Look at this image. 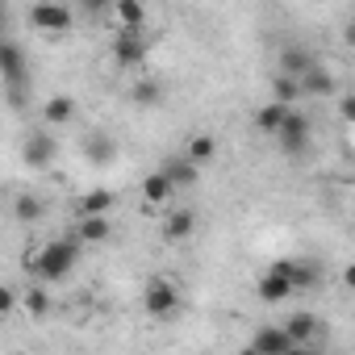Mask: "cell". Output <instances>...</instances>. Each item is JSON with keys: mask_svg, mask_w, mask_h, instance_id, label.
<instances>
[{"mask_svg": "<svg viewBox=\"0 0 355 355\" xmlns=\"http://www.w3.org/2000/svg\"><path fill=\"white\" fill-rule=\"evenodd\" d=\"M76 259H80V239H55V243H46L30 255V272H34V280L55 284V280L71 276Z\"/></svg>", "mask_w": 355, "mask_h": 355, "instance_id": "6da1fadb", "label": "cell"}, {"mask_svg": "<svg viewBox=\"0 0 355 355\" xmlns=\"http://www.w3.org/2000/svg\"><path fill=\"white\" fill-rule=\"evenodd\" d=\"M0 76H5L9 109H26V96H30V71H26V51L17 46V38H5V42H0Z\"/></svg>", "mask_w": 355, "mask_h": 355, "instance_id": "7a4b0ae2", "label": "cell"}, {"mask_svg": "<svg viewBox=\"0 0 355 355\" xmlns=\"http://www.w3.org/2000/svg\"><path fill=\"white\" fill-rule=\"evenodd\" d=\"M26 17H30V26H34L38 34H46V38H59V34H67V30H71V21H76L67 5H34Z\"/></svg>", "mask_w": 355, "mask_h": 355, "instance_id": "3957f363", "label": "cell"}, {"mask_svg": "<svg viewBox=\"0 0 355 355\" xmlns=\"http://www.w3.org/2000/svg\"><path fill=\"white\" fill-rule=\"evenodd\" d=\"M142 305L150 318H171L175 309H180V288H175L171 280H150L146 293H142Z\"/></svg>", "mask_w": 355, "mask_h": 355, "instance_id": "277c9868", "label": "cell"}, {"mask_svg": "<svg viewBox=\"0 0 355 355\" xmlns=\"http://www.w3.org/2000/svg\"><path fill=\"white\" fill-rule=\"evenodd\" d=\"M146 51H150V42H146L142 30H117V38H113V59H117L121 67H142V63H146Z\"/></svg>", "mask_w": 355, "mask_h": 355, "instance_id": "5b68a950", "label": "cell"}, {"mask_svg": "<svg viewBox=\"0 0 355 355\" xmlns=\"http://www.w3.org/2000/svg\"><path fill=\"white\" fill-rule=\"evenodd\" d=\"M297 293V284H293V276H288V259H276L263 276H259V297L268 301V305H276V301H284V297H293Z\"/></svg>", "mask_w": 355, "mask_h": 355, "instance_id": "8992f818", "label": "cell"}, {"mask_svg": "<svg viewBox=\"0 0 355 355\" xmlns=\"http://www.w3.org/2000/svg\"><path fill=\"white\" fill-rule=\"evenodd\" d=\"M309 134H313V121L305 117V113H288V121H284V130L276 134V142L284 146V155H301L305 146H309Z\"/></svg>", "mask_w": 355, "mask_h": 355, "instance_id": "52a82bcc", "label": "cell"}, {"mask_svg": "<svg viewBox=\"0 0 355 355\" xmlns=\"http://www.w3.org/2000/svg\"><path fill=\"white\" fill-rule=\"evenodd\" d=\"M313 67H322V63H318V55H313L309 46H297V42H293V46H284V51H280V76H288V80H297V84H301Z\"/></svg>", "mask_w": 355, "mask_h": 355, "instance_id": "ba28073f", "label": "cell"}, {"mask_svg": "<svg viewBox=\"0 0 355 355\" xmlns=\"http://www.w3.org/2000/svg\"><path fill=\"white\" fill-rule=\"evenodd\" d=\"M21 155H26V163H34V167H51V163H55V155H59V142H55V134H51V130H34V134L26 138Z\"/></svg>", "mask_w": 355, "mask_h": 355, "instance_id": "9c48e42d", "label": "cell"}, {"mask_svg": "<svg viewBox=\"0 0 355 355\" xmlns=\"http://www.w3.org/2000/svg\"><path fill=\"white\" fill-rule=\"evenodd\" d=\"M297 343L284 334V326H259L255 334H251V351L255 355H288Z\"/></svg>", "mask_w": 355, "mask_h": 355, "instance_id": "30bf717a", "label": "cell"}, {"mask_svg": "<svg viewBox=\"0 0 355 355\" xmlns=\"http://www.w3.org/2000/svg\"><path fill=\"white\" fill-rule=\"evenodd\" d=\"M159 171L175 184V193H180V189H193V184L201 180V167H197L189 155H171V159H163V163H159Z\"/></svg>", "mask_w": 355, "mask_h": 355, "instance_id": "8fae6325", "label": "cell"}, {"mask_svg": "<svg viewBox=\"0 0 355 355\" xmlns=\"http://www.w3.org/2000/svg\"><path fill=\"white\" fill-rule=\"evenodd\" d=\"M318 330H322V322H318V318H313L309 309H297V313H293V318L284 322V334H288V338H293L297 347H309V338H313Z\"/></svg>", "mask_w": 355, "mask_h": 355, "instance_id": "7c38bea8", "label": "cell"}, {"mask_svg": "<svg viewBox=\"0 0 355 355\" xmlns=\"http://www.w3.org/2000/svg\"><path fill=\"white\" fill-rule=\"evenodd\" d=\"M193 230H197V214L193 209H171L167 222H163V239L167 243H184Z\"/></svg>", "mask_w": 355, "mask_h": 355, "instance_id": "4fadbf2b", "label": "cell"}, {"mask_svg": "<svg viewBox=\"0 0 355 355\" xmlns=\"http://www.w3.org/2000/svg\"><path fill=\"white\" fill-rule=\"evenodd\" d=\"M288 113H293V105H280V101H268L259 113H255V125H259V134H280L284 130V121H288Z\"/></svg>", "mask_w": 355, "mask_h": 355, "instance_id": "5bb4252c", "label": "cell"}, {"mask_svg": "<svg viewBox=\"0 0 355 355\" xmlns=\"http://www.w3.org/2000/svg\"><path fill=\"white\" fill-rule=\"evenodd\" d=\"M142 197H146L150 205H167V201L175 197V184H171L167 175H163V171L155 167V171L146 175V180H142Z\"/></svg>", "mask_w": 355, "mask_h": 355, "instance_id": "9a60e30c", "label": "cell"}, {"mask_svg": "<svg viewBox=\"0 0 355 355\" xmlns=\"http://www.w3.org/2000/svg\"><path fill=\"white\" fill-rule=\"evenodd\" d=\"M42 117H46V125H67L71 117H76V101L71 96H51L46 105H42Z\"/></svg>", "mask_w": 355, "mask_h": 355, "instance_id": "2e32d148", "label": "cell"}, {"mask_svg": "<svg viewBox=\"0 0 355 355\" xmlns=\"http://www.w3.org/2000/svg\"><path fill=\"white\" fill-rule=\"evenodd\" d=\"M109 234H113L109 218H80V226H76L71 239H80V247H84V243H105Z\"/></svg>", "mask_w": 355, "mask_h": 355, "instance_id": "e0dca14e", "label": "cell"}, {"mask_svg": "<svg viewBox=\"0 0 355 355\" xmlns=\"http://www.w3.org/2000/svg\"><path fill=\"white\" fill-rule=\"evenodd\" d=\"M301 96H334V76L326 67H313L305 80H301Z\"/></svg>", "mask_w": 355, "mask_h": 355, "instance_id": "ac0fdd59", "label": "cell"}, {"mask_svg": "<svg viewBox=\"0 0 355 355\" xmlns=\"http://www.w3.org/2000/svg\"><path fill=\"white\" fill-rule=\"evenodd\" d=\"M84 155H88L92 163H113L117 142H113L109 134H88V138H84Z\"/></svg>", "mask_w": 355, "mask_h": 355, "instance_id": "d6986e66", "label": "cell"}, {"mask_svg": "<svg viewBox=\"0 0 355 355\" xmlns=\"http://www.w3.org/2000/svg\"><path fill=\"white\" fill-rule=\"evenodd\" d=\"M113 17H117V26H121V30H142L146 9L138 5V0H117V5H113Z\"/></svg>", "mask_w": 355, "mask_h": 355, "instance_id": "ffe728a7", "label": "cell"}, {"mask_svg": "<svg viewBox=\"0 0 355 355\" xmlns=\"http://www.w3.org/2000/svg\"><path fill=\"white\" fill-rule=\"evenodd\" d=\"M184 155H189L197 167H205V163L218 155V142H214V134H193V138H189V146H184Z\"/></svg>", "mask_w": 355, "mask_h": 355, "instance_id": "44dd1931", "label": "cell"}, {"mask_svg": "<svg viewBox=\"0 0 355 355\" xmlns=\"http://www.w3.org/2000/svg\"><path fill=\"white\" fill-rule=\"evenodd\" d=\"M109 205H113V193H109V189H92V193L80 197V214H84V218H105Z\"/></svg>", "mask_w": 355, "mask_h": 355, "instance_id": "7402d4cb", "label": "cell"}, {"mask_svg": "<svg viewBox=\"0 0 355 355\" xmlns=\"http://www.w3.org/2000/svg\"><path fill=\"white\" fill-rule=\"evenodd\" d=\"M130 101L142 105V109H155V105L163 101V84H159V80H138V84L130 88Z\"/></svg>", "mask_w": 355, "mask_h": 355, "instance_id": "603a6c76", "label": "cell"}, {"mask_svg": "<svg viewBox=\"0 0 355 355\" xmlns=\"http://www.w3.org/2000/svg\"><path fill=\"white\" fill-rule=\"evenodd\" d=\"M272 92H276L272 101H280V105H288V101H301V84H297V80H288V76H280V71L272 76Z\"/></svg>", "mask_w": 355, "mask_h": 355, "instance_id": "cb8c5ba5", "label": "cell"}, {"mask_svg": "<svg viewBox=\"0 0 355 355\" xmlns=\"http://www.w3.org/2000/svg\"><path fill=\"white\" fill-rule=\"evenodd\" d=\"M288 276H293L297 293H301V288H313V284H318V272H313V263H297V259H288Z\"/></svg>", "mask_w": 355, "mask_h": 355, "instance_id": "d4e9b609", "label": "cell"}, {"mask_svg": "<svg viewBox=\"0 0 355 355\" xmlns=\"http://www.w3.org/2000/svg\"><path fill=\"white\" fill-rule=\"evenodd\" d=\"M26 309H30V313H34V318H42V313H46V309H51V293H46V288H42V284H34V288H30V293H26Z\"/></svg>", "mask_w": 355, "mask_h": 355, "instance_id": "484cf974", "label": "cell"}, {"mask_svg": "<svg viewBox=\"0 0 355 355\" xmlns=\"http://www.w3.org/2000/svg\"><path fill=\"white\" fill-rule=\"evenodd\" d=\"M17 218H21V222H38V218H42V205L30 201V197H21V201H17Z\"/></svg>", "mask_w": 355, "mask_h": 355, "instance_id": "4316f807", "label": "cell"}, {"mask_svg": "<svg viewBox=\"0 0 355 355\" xmlns=\"http://www.w3.org/2000/svg\"><path fill=\"white\" fill-rule=\"evenodd\" d=\"M338 113H343V121H351V125H355V92H347V96L338 101Z\"/></svg>", "mask_w": 355, "mask_h": 355, "instance_id": "83f0119b", "label": "cell"}, {"mask_svg": "<svg viewBox=\"0 0 355 355\" xmlns=\"http://www.w3.org/2000/svg\"><path fill=\"white\" fill-rule=\"evenodd\" d=\"M13 305H17V293H13V288H5V293H0V309L13 313Z\"/></svg>", "mask_w": 355, "mask_h": 355, "instance_id": "f1b7e54d", "label": "cell"}, {"mask_svg": "<svg viewBox=\"0 0 355 355\" xmlns=\"http://www.w3.org/2000/svg\"><path fill=\"white\" fill-rule=\"evenodd\" d=\"M343 284L355 293V263H347V268H343Z\"/></svg>", "mask_w": 355, "mask_h": 355, "instance_id": "f546056e", "label": "cell"}, {"mask_svg": "<svg viewBox=\"0 0 355 355\" xmlns=\"http://www.w3.org/2000/svg\"><path fill=\"white\" fill-rule=\"evenodd\" d=\"M343 38H347V46H355V17L347 21V30H343Z\"/></svg>", "mask_w": 355, "mask_h": 355, "instance_id": "4dcf8cb0", "label": "cell"}, {"mask_svg": "<svg viewBox=\"0 0 355 355\" xmlns=\"http://www.w3.org/2000/svg\"><path fill=\"white\" fill-rule=\"evenodd\" d=\"M288 355H318V351H309V347H293Z\"/></svg>", "mask_w": 355, "mask_h": 355, "instance_id": "1f68e13d", "label": "cell"}, {"mask_svg": "<svg viewBox=\"0 0 355 355\" xmlns=\"http://www.w3.org/2000/svg\"><path fill=\"white\" fill-rule=\"evenodd\" d=\"M17 355H30V351H17Z\"/></svg>", "mask_w": 355, "mask_h": 355, "instance_id": "d6a6232c", "label": "cell"}]
</instances>
